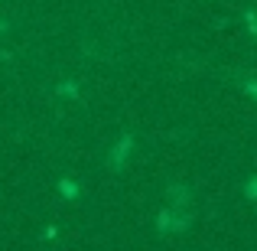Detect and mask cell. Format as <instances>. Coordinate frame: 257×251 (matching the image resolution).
<instances>
[{"mask_svg": "<svg viewBox=\"0 0 257 251\" xmlns=\"http://www.w3.org/2000/svg\"><path fill=\"white\" fill-rule=\"evenodd\" d=\"M247 196H251V199H257V176L251 180V186H247Z\"/></svg>", "mask_w": 257, "mask_h": 251, "instance_id": "2", "label": "cell"}, {"mask_svg": "<svg viewBox=\"0 0 257 251\" xmlns=\"http://www.w3.org/2000/svg\"><path fill=\"white\" fill-rule=\"evenodd\" d=\"M62 189H65V196H75V193H78V186H75L72 180H65V183H62Z\"/></svg>", "mask_w": 257, "mask_h": 251, "instance_id": "1", "label": "cell"}]
</instances>
